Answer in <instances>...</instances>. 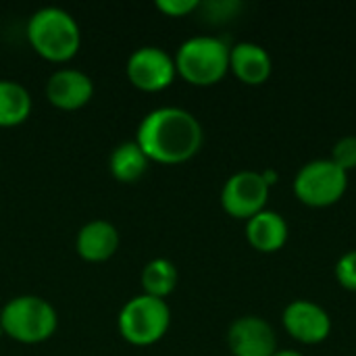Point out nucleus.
<instances>
[{"label":"nucleus","mask_w":356,"mask_h":356,"mask_svg":"<svg viewBox=\"0 0 356 356\" xmlns=\"http://www.w3.org/2000/svg\"><path fill=\"white\" fill-rule=\"evenodd\" d=\"M227 346L234 356H271L277 350V336L267 319L244 315L229 325Z\"/></svg>","instance_id":"10"},{"label":"nucleus","mask_w":356,"mask_h":356,"mask_svg":"<svg viewBox=\"0 0 356 356\" xmlns=\"http://www.w3.org/2000/svg\"><path fill=\"white\" fill-rule=\"evenodd\" d=\"M175 69L192 86H215L229 73V46L215 35H194L179 44Z\"/></svg>","instance_id":"3"},{"label":"nucleus","mask_w":356,"mask_h":356,"mask_svg":"<svg viewBox=\"0 0 356 356\" xmlns=\"http://www.w3.org/2000/svg\"><path fill=\"white\" fill-rule=\"evenodd\" d=\"M31 113V96L27 88L15 79H0V127L23 123Z\"/></svg>","instance_id":"16"},{"label":"nucleus","mask_w":356,"mask_h":356,"mask_svg":"<svg viewBox=\"0 0 356 356\" xmlns=\"http://www.w3.org/2000/svg\"><path fill=\"white\" fill-rule=\"evenodd\" d=\"M179 273L177 267L169 261V259H152L144 265L142 269V290L144 294L156 296V298H167L175 286H177Z\"/></svg>","instance_id":"17"},{"label":"nucleus","mask_w":356,"mask_h":356,"mask_svg":"<svg viewBox=\"0 0 356 356\" xmlns=\"http://www.w3.org/2000/svg\"><path fill=\"white\" fill-rule=\"evenodd\" d=\"M129 81L144 92H159L173 83L175 58L161 46H142L134 50L125 65Z\"/></svg>","instance_id":"8"},{"label":"nucleus","mask_w":356,"mask_h":356,"mask_svg":"<svg viewBox=\"0 0 356 356\" xmlns=\"http://www.w3.org/2000/svg\"><path fill=\"white\" fill-rule=\"evenodd\" d=\"M2 336H4V332H2V325H0V338H2Z\"/></svg>","instance_id":"24"},{"label":"nucleus","mask_w":356,"mask_h":356,"mask_svg":"<svg viewBox=\"0 0 356 356\" xmlns=\"http://www.w3.org/2000/svg\"><path fill=\"white\" fill-rule=\"evenodd\" d=\"M229 71L246 86H263L273 73V58L257 42H238L229 48Z\"/></svg>","instance_id":"12"},{"label":"nucleus","mask_w":356,"mask_h":356,"mask_svg":"<svg viewBox=\"0 0 356 356\" xmlns=\"http://www.w3.org/2000/svg\"><path fill=\"white\" fill-rule=\"evenodd\" d=\"M292 190L305 207L327 209L344 198L348 190V173L330 159H315L298 169Z\"/></svg>","instance_id":"6"},{"label":"nucleus","mask_w":356,"mask_h":356,"mask_svg":"<svg viewBox=\"0 0 356 356\" xmlns=\"http://www.w3.org/2000/svg\"><path fill=\"white\" fill-rule=\"evenodd\" d=\"M271 188L265 184L261 171L244 169L227 177L221 188V207L223 211L240 221H248L267 209Z\"/></svg>","instance_id":"7"},{"label":"nucleus","mask_w":356,"mask_h":356,"mask_svg":"<svg viewBox=\"0 0 356 356\" xmlns=\"http://www.w3.org/2000/svg\"><path fill=\"white\" fill-rule=\"evenodd\" d=\"M200 8L204 10L209 21L223 23L238 15V10L242 8V2H238V0H217V2H207V4L200 2Z\"/></svg>","instance_id":"20"},{"label":"nucleus","mask_w":356,"mask_h":356,"mask_svg":"<svg viewBox=\"0 0 356 356\" xmlns=\"http://www.w3.org/2000/svg\"><path fill=\"white\" fill-rule=\"evenodd\" d=\"M334 273H336V282L344 290L356 292V250H348L338 259Z\"/></svg>","instance_id":"19"},{"label":"nucleus","mask_w":356,"mask_h":356,"mask_svg":"<svg viewBox=\"0 0 356 356\" xmlns=\"http://www.w3.org/2000/svg\"><path fill=\"white\" fill-rule=\"evenodd\" d=\"M27 40L40 56L63 63L79 50L81 31L69 10L60 6H42L27 21Z\"/></svg>","instance_id":"2"},{"label":"nucleus","mask_w":356,"mask_h":356,"mask_svg":"<svg viewBox=\"0 0 356 356\" xmlns=\"http://www.w3.org/2000/svg\"><path fill=\"white\" fill-rule=\"evenodd\" d=\"M282 325L292 340L305 346H315L325 342L334 327L330 313L319 302L307 298L292 300L284 309Z\"/></svg>","instance_id":"9"},{"label":"nucleus","mask_w":356,"mask_h":356,"mask_svg":"<svg viewBox=\"0 0 356 356\" xmlns=\"http://www.w3.org/2000/svg\"><path fill=\"white\" fill-rule=\"evenodd\" d=\"M288 236H290L288 221L277 211L265 209L246 221V240L254 250L263 254L280 252L286 246Z\"/></svg>","instance_id":"13"},{"label":"nucleus","mask_w":356,"mask_h":356,"mask_svg":"<svg viewBox=\"0 0 356 356\" xmlns=\"http://www.w3.org/2000/svg\"><path fill=\"white\" fill-rule=\"evenodd\" d=\"M148 165H150V159L144 154V150L140 148L136 140L117 144L108 156V169L113 177L123 184L138 181L148 171Z\"/></svg>","instance_id":"15"},{"label":"nucleus","mask_w":356,"mask_h":356,"mask_svg":"<svg viewBox=\"0 0 356 356\" xmlns=\"http://www.w3.org/2000/svg\"><path fill=\"white\" fill-rule=\"evenodd\" d=\"M134 140L150 161L177 165L190 161L200 150L204 131L190 111L181 106H159L142 117Z\"/></svg>","instance_id":"1"},{"label":"nucleus","mask_w":356,"mask_h":356,"mask_svg":"<svg viewBox=\"0 0 356 356\" xmlns=\"http://www.w3.org/2000/svg\"><path fill=\"white\" fill-rule=\"evenodd\" d=\"M94 94V81L88 73L75 67H63L50 73L46 81V98L50 104L63 111H75L90 102Z\"/></svg>","instance_id":"11"},{"label":"nucleus","mask_w":356,"mask_h":356,"mask_svg":"<svg viewBox=\"0 0 356 356\" xmlns=\"http://www.w3.org/2000/svg\"><path fill=\"white\" fill-rule=\"evenodd\" d=\"M119 248V229L106 219H94L79 227L75 250L81 259L100 263L111 259Z\"/></svg>","instance_id":"14"},{"label":"nucleus","mask_w":356,"mask_h":356,"mask_svg":"<svg viewBox=\"0 0 356 356\" xmlns=\"http://www.w3.org/2000/svg\"><path fill=\"white\" fill-rule=\"evenodd\" d=\"M117 325L127 342L136 346H148L167 334L171 325V309L167 300L142 292L121 307Z\"/></svg>","instance_id":"5"},{"label":"nucleus","mask_w":356,"mask_h":356,"mask_svg":"<svg viewBox=\"0 0 356 356\" xmlns=\"http://www.w3.org/2000/svg\"><path fill=\"white\" fill-rule=\"evenodd\" d=\"M156 8L169 17H186L200 8L198 0H156Z\"/></svg>","instance_id":"21"},{"label":"nucleus","mask_w":356,"mask_h":356,"mask_svg":"<svg viewBox=\"0 0 356 356\" xmlns=\"http://www.w3.org/2000/svg\"><path fill=\"white\" fill-rule=\"evenodd\" d=\"M0 325L8 338L23 344H38L54 334L58 317L54 307L42 296L21 294L2 307Z\"/></svg>","instance_id":"4"},{"label":"nucleus","mask_w":356,"mask_h":356,"mask_svg":"<svg viewBox=\"0 0 356 356\" xmlns=\"http://www.w3.org/2000/svg\"><path fill=\"white\" fill-rule=\"evenodd\" d=\"M332 163H336L342 171L350 173L356 169V136L340 138L332 148Z\"/></svg>","instance_id":"18"},{"label":"nucleus","mask_w":356,"mask_h":356,"mask_svg":"<svg viewBox=\"0 0 356 356\" xmlns=\"http://www.w3.org/2000/svg\"><path fill=\"white\" fill-rule=\"evenodd\" d=\"M261 175H263V179H265V184H267L269 188H273V186L277 184V179H280L277 171H273V169H265V171H261Z\"/></svg>","instance_id":"22"},{"label":"nucleus","mask_w":356,"mask_h":356,"mask_svg":"<svg viewBox=\"0 0 356 356\" xmlns=\"http://www.w3.org/2000/svg\"><path fill=\"white\" fill-rule=\"evenodd\" d=\"M271 356H305V355H302V353H298V350H290V348H284V350H280V348H277V350H275Z\"/></svg>","instance_id":"23"}]
</instances>
